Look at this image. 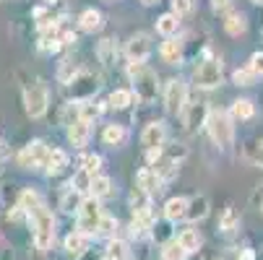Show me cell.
I'll return each instance as SVG.
<instances>
[{
    "label": "cell",
    "mask_w": 263,
    "mask_h": 260,
    "mask_svg": "<svg viewBox=\"0 0 263 260\" xmlns=\"http://www.w3.org/2000/svg\"><path fill=\"white\" fill-rule=\"evenodd\" d=\"M125 135H128V133H125V128L115 123V125H107V128H104L102 141H104L107 146H120V143L125 141Z\"/></svg>",
    "instance_id": "cell-28"
},
{
    "label": "cell",
    "mask_w": 263,
    "mask_h": 260,
    "mask_svg": "<svg viewBox=\"0 0 263 260\" xmlns=\"http://www.w3.org/2000/svg\"><path fill=\"white\" fill-rule=\"evenodd\" d=\"M255 164H258V167H263V141H258V143H255Z\"/></svg>",
    "instance_id": "cell-38"
},
{
    "label": "cell",
    "mask_w": 263,
    "mask_h": 260,
    "mask_svg": "<svg viewBox=\"0 0 263 260\" xmlns=\"http://www.w3.org/2000/svg\"><path fill=\"white\" fill-rule=\"evenodd\" d=\"M24 107H26V115H29L31 120H40V117L47 112L50 94H47V86H45L42 81L26 86V91H24Z\"/></svg>",
    "instance_id": "cell-5"
},
{
    "label": "cell",
    "mask_w": 263,
    "mask_h": 260,
    "mask_svg": "<svg viewBox=\"0 0 263 260\" xmlns=\"http://www.w3.org/2000/svg\"><path fill=\"white\" fill-rule=\"evenodd\" d=\"M193 11V0H172V11L170 13H175L177 18L180 16H187Z\"/></svg>",
    "instance_id": "cell-34"
},
{
    "label": "cell",
    "mask_w": 263,
    "mask_h": 260,
    "mask_svg": "<svg viewBox=\"0 0 263 260\" xmlns=\"http://www.w3.org/2000/svg\"><path fill=\"white\" fill-rule=\"evenodd\" d=\"M45 206V201H42V195L36 193V190H21V195H18V208H24V213H34L36 208H42Z\"/></svg>",
    "instance_id": "cell-21"
},
{
    "label": "cell",
    "mask_w": 263,
    "mask_h": 260,
    "mask_svg": "<svg viewBox=\"0 0 263 260\" xmlns=\"http://www.w3.org/2000/svg\"><path fill=\"white\" fill-rule=\"evenodd\" d=\"M253 115H255V104L250 99H235L230 107V117L235 120H250Z\"/></svg>",
    "instance_id": "cell-25"
},
{
    "label": "cell",
    "mask_w": 263,
    "mask_h": 260,
    "mask_svg": "<svg viewBox=\"0 0 263 260\" xmlns=\"http://www.w3.org/2000/svg\"><path fill=\"white\" fill-rule=\"evenodd\" d=\"M148 55H152V39H148V34L138 31L125 42V57L130 63H146Z\"/></svg>",
    "instance_id": "cell-8"
},
{
    "label": "cell",
    "mask_w": 263,
    "mask_h": 260,
    "mask_svg": "<svg viewBox=\"0 0 263 260\" xmlns=\"http://www.w3.org/2000/svg\"><path fill=\"white\" fill-rule=\"evenodd\" d=\"M237 227V213H235V208H227L221 213V218H219V229L221 232H232Z\"/></svg>",
    "instance_id": "cell-33"
},
{
    "label": "cell",
    "mask_w": 263,
    "mask_h": 260,
    "mask_svg": "<svg viewBox=\"0 0 263 260\" xmlns=\"http://www.w3.org/2000/svg\"><path fill=\"white\" fill-rule=\"evenodd\" d=\"M79 24H81V29H84V31H89V34H94V31H99V29L104 26L102 13H99L97 8H86V11L79 16Z\"/></svg>",
    "instance_id": "cell-22"
},
{
    "label": "cell",
    "mask_w": 263,
    "mask_h": 260,
    "mask_svg": "<svg viewBox=\"0 0 263 260\" xmlns=\"http://www.w3.org/2000/svg\"><path fill=\"white\" fill-rule=\"evenodd\" d=\"M157 31H159L162 36H167V39H172V36L180 31V18H177L175 13L159 16V18H157Z\"/></svg>",
    "instance_id": "cell-24"
},
{
    "label": "cell",
    "mask_w": 263,
    "mask_h": 260,
    "mask_svg": "<svg viewBox=\"0 0 263 260\" xmlns=\"http://www.w3.org/2000/svg\"><path fill=\"white\" fill-rule=\"evenodd\" d=\"M89 138H91V123L79 117L76 123L68 125V141L73 143V148H84L89 143Z\"/></svg>",
    "instance_id": "cell-13"
},
{
    "label": "cell",
    "mask_w": 263,
    "mask_h": 260,
    "mask_svg": "<svg viewBox=\"0 0 263 260\" xmlns=\"http://www.w3.org/2000/svg\"><path fill=\"white\" fill-rule=\"evenodd\" d=\"M115 229H118V218L115 216H102L99 227H97V234L99 237H115Z\"/></svg>",
    "instance_id": "cell-32"
},
{
    "label": "cell",
    "mask_w": 263,
    "mask_h": 260,
    "mask_svg": "<svg viewBox=\"0 0 263 260\" xmlns=\"http://www.w3.org/2000/svg\"><path fill=\"white\" fill-rule=\"evenodd\" d=\"M29 218H31V237H34L36 250L47 252L55 242V216H52V211L47 206H42V208H36Z\"/></svg>",
    "instance_id": "cell-2"
},
{
    "label": "cell",
    "mask_w": 263,
    "mask_h": 260,
    "mask_svg": "<svg viewBox=\"0 0 263 260\" xmlns=\"http://www.w3.org/2000/svg\"><path fill=\"white\" fill-rule=\"evenodd\" d=\"M102 206H99V201L97 198H84L81 201V206H79V211H76V221H79V229L76 232H81V234H86V237H91V234H97V227H99V221H102Z\"/></svg>",
    "instance_id": "cell-4"
},
{
    "label": "cell",
    "mask_w": 263,
    "mask_h": 260,
    "mask_svg": "<svg viewBox=\"0 0 263 260\" xmlns=\"http://www.w3.org/2000/svg\"><path fill=\"white\" fill-rule=\"evenodd\" d=\"M143 6H154V3H159V0H141Z\"/></svg>",
    "instance_id": "cell-40"
},
{
    "label": "cell",
    "mask_w": 263,
    "mask_h": 260,
    "mask_svg": "<svg viewBox=\"0 0 263 260\" xmlns=\"http://www.w3.org/2000/svg\"><path fill=\"white\" fill-rule=\"evenodd\" d=\"M224 31H227L230 36H242L248 31V18L237 11H230L227 16H224Z\"/></svg>",
    "instance_id": "cell-18"
},
{
    "label": "cell",
    "mask_w": 263,
    "mask_h": 260,
    "mask_svg": "<svg viewBox=\"0 0 263 260\" xmlns=\"http://www.w3.org/2000/svg\"><path fill=\"white\" fill-rule=\"evenodd\" d=\"M65 167H68V154L60 151V148H50L47 159H45V172L52 177V174H60Z\"/></svg>",
    "instance_id": "cell-17"
},
{
    "label": "cell",
    "mask_w": 263,
    "mask_h": 260,
    "mask_svg": "<svg viewBox=\"0 0 263 260\" xmlns=\"http://www.w3.org/2000/svg\"><path fill=\"white\" fill-rule=\"evenodd\" d=\"M187 107V86L177 78L167 81L164 86V109L170 115H182Z\"/></svg>",
    "instance_id": "cell-7"
},
{
    "label": "cell",
    "mask_w": 263,
    "mask_h": 260,
    "mask_svg": "<svg viewBox=\"0 0 263 260\" xmlns=\"http://www.w3.org/2000/svg\"><path fill=\"white\" fill-rule=\"evenodd\" d=\"M81 201H84V195H81V193L68 190V193L60 198V208H63L65 213H76V211H79V206H81Z\"/></svg>",
    "instance_id": "cell-29"
},
{
    "label": "cell",
    "mask_w": 263,
    "mask_h": 260,
    "mask_svg": "<svg viewBox=\"0 0 263 260\" xmlns=\"http://www.w3.org/2000/svg\"><path fill=\"white\" fill-rule=\"evenodd\" d=\"M63 245H65V250H68L70 255H76V257H79L81 252H86V250H89V237H86V234H81V232H70V234L65 237V242H63Z\"/></svg>",
    "instance_id": "cell-23"
},
{
    "label": "cell",
    "mask_w": 263,
    "mask_h": 260,
    "mask_svg": "<svg viewBox=\"0 0 263 260\" xmlns=\"http://www.w3.org/2000/svg\"><path fill=\"white\" fill-rule=\"evenodd\" d=\"M133 91H128V89H115L109 94V107L112 109H128L130 104H133Z\"/></svg>",
    "instance_id": "cell-26"
},
{
    "label": "cell",
    "mask_w": 263,
    "mask_h": 260,
    "mask_svg": "<svg viewBox=\"0 0 263 260\" xmlns=\"http://www.w3.org/2000/svg\"><path fill=\"white\" fill-rule=\"evenodd\" d=\"M128 73H130V78H133V96L138 102H146V104H152L159 94V78H157V73L152 68H146L143 63H130L128 65Z\"/></svg>",
    "instance_id": "cell-1"
},
{
    "label": "cell",
    "mask_w": 263,
    "mask_h": 260,
    "mask_svg": "<svg viewBox=\"0 0 263 260\" xmlns=\"http://www.w3.org/2000/svg\"><path fill=\"white\" fill-rule=\"evenodd\" d=\"M47 151H50V148H47L42 141H31L29 146H24V151L18 154V164H21V167H26V169L45 167Z\"/></svg>",
    "instance_id": "cell-9"
},
{
    "label": "cell",
    "mask_w": 263,
    "mask_h": 260,
    "mask_svg": "<svg viewBox=\"0 0 263 260\" xmlns=\"http://www.w3.org/2000/svg\"><path fill=\"white\" fill-rule=\"evenodd\" d=\"M253 3H255V6H263V0H253Z\"/></svg>",
    "instance_id": "cell-41"
},
{
    "label": "cell",
    "mask_w": 263,
    "mask_h": 260,
    "mask_svg": "<svg viewBox=\"0 0 263 260\" xmlns=\"http://www.w3.org/2000/svg\"><path fill=\"white\" fill-rule=\"evenodd\" d=\"M136 185H138V190H143L148 198L157 195V193L162 190V179L152 172V167H143V169H138V174H136Z\"/></svg>",
    "instance_id": "cell-12"
},
{
    "label": "cell",
    "mask_w": 263,
    "mask_h": 260,
    "mask_svg": "<svg viewBox=\"0 0 263 260\" xmlns=\"http://www.w3.org/2000/svg\"><path fill=\"white\" fill-rule=\"evenodd\" d=\"M125 260H130V257H125Z\"/></svg>",
    "instance_id": "cell-44"
},
{
    "label": "cell",
    "mask_w": 263,
    "mask_h": 260,
    "mask_svg": "<svg viewBox=\"0 0 263 260\" xmlns=\"http://www.w3.org/2000/svg\"><path fill=\"white\" fill-rule=\"evenodd\" d=\"M175 239H177V245H180L187 255H191V252H198L201 245H203V237L198 234V229H182Z\"/></svg>",
    "instance_id": "cell-16"
},
{
    "label": "cell",
    "mask_w": 263,
    "mask_h": 260,
    "mask_svg": "<svg viewBox=\"0 0 263 260\" xmlns=\"http://www.w3.org/2000/svg\"><path fill=\"white\" fill-rule=\"evenodd\" d=\"M99 167H102V156H99V154H89V156L84 159V167H81V169H86L89 174H97Z\"/></svg>",
    "instance_id": "cell-35"
},
{
    "label": "cell",
    "mask_w": 263,
    "mask_h": 260,
    "mask_svg": "<svg viewBox=\"0 0 263 260\" xmlns=\"http://www.w3.org/2000/svg\"><path fill=\"white\" fill-rule=\"evenodd\" d=\"M260 211H263V206H260Z\"/></svg>",
    "instance_id": "cell-45"
},
{
    "label": "cell",
    "mask_w": 263,
    "mask_h": 260,
    "mask_svg": "<svg viewBox=\"0 0 263 260\" xmlns=\"http://www.w3.org/2000/svg\"><path fill=\"white\" fill-rule=\"evenodd\" d=\"M187 252L177 245V239H170L164 247H162V260H185Z\"/></svg>",
    "instance_id": "cell-30"
},
{
    "label": "cell",
    "mask_w": 263,
    "mask_h": 260,
    "mask_svg": "<svg viewBox=\"0 0 263 260\" xmlns=\"http://www.w3.org/2000/svg\"><path fill=\"white\" fill-rule=\"evenodd\" d=\"M185 133H198L201 128H206V117H209V107L203 102L198 104H191V107H185Z\"/></svg>",
    "instance_id": "cell-10"
},
{
    "label": "cell",
    "mask_w": 263,
    "mask_h": 260,
    "mask_svg": "<svg viewBox=\"0 0 263 260\" xmlns=\"http://www.w3.org/2000/svg\"><path fill=\"white\" fill-rule=\"evenodd\" d=\"M109 3H115V0H109Z\"/></svg>",
    "instance_id": "cell-42"
},
{
    "label": "cell",
    "mask_w": 263,
    "mask_h": 260,
    "mask_svg": "<svg viewBox=\"0 0 263 260\" xmlns=\"http://www.w3.org/2000/svg\"><path fill=\"white\" fill-rule=\"evenodd\" d=\"M164 138H167V128L164 123H148L141 133V146L146 151H154V148H162L164 146Z\"/></svg>",
    "instance_id": "cell-11"
},
{
    "label": "cell",
    "mask_w": 263,
    "mask_h": 260,
    "mask_svg": "<svg viewBox=\"0 0 263 260\" xmlns=\"http://www.w3.org/2000/svg\"><path fill=\"white\" fill-rule=\"evenodd\" d=\"M159 55H162V60H164V63L177 65V63L182 60V42H177L175 36H172V39H167V42H162Z\"/></svg>",
    "instance_id": "cell-19"
},
{
    "label": "cell",
    "mask_w": 263,
    "mask_h": 260,
    "mask_svg": "<svg viewBox=\"0 0 263 260\" xmlns=\"http://www.w3.org/2000/svg\"><path fill=\"white\" fill-rule=\"evenodd\" d=\"M206 130L211 135V141L221 148V151H227L235 141V125H232V117L230 112H224V109H209V117H206Z\"/></svg>",
    "instance_id": "cell-3"
},
{
    "label": "cell",
    "mask_w": 263,
    "mask_h": 260,
    "mask_svg": "<svg viewBox=\"0 0 263 260\" xmlns=\"http://www.w3.org/2000/svg\"><path fill=\"white\" fill-rule=\"evenodd\" d=\"M240 260H255V252H253V250H242Z\"/></svg>",
    "instance_id": "cell-39"
},
{
    "label": "cell",
    "mask_w": 263,
    "mask_h": 260,
    "mask_svg": "<svg viewBox=\"0 0 263 260\" xmlns=\"http://www.w3.org/2000/svg\"><path fill=\"white\" fill-rule=\"evenodd\" d=\"M91 179H94V174H89L86 169H79L76 174H73V179H70V190H76V193L86 195L89 188H91Z\"/></svg>",
    "instance_id": "cell-27"
},
{
    "label": "cell",
    "mask_w": 263,
    "mask_h": 260,
    "mask_svg": "<svg viewBox=\"0 0 263 260\" xmlns=\"http://www.w3.org/2000/svg\"><path fill=\"white\" fill-rule=\"evenodd\" d=\"M50 3H55V0H50Z\"/></svg>",
    "instance_id": "cell-43"
},
{
    "label": "cell",
    "mask_w": 263,
    "mask_h": 260,
    "mask_svg": "<svg viewBox=\"0 0 263 260\" xmlns=\"http://www.w3.org/2000/svg\"><path fill=\"white\" fill-rule=\"evenodd\" d=\"M193 84L198 86V89H216L219 84H221V60L219 57H206V60H201L198 65H196V70H193Z\"/></svg>",
    "instance_id": "cell-6"
},
{
    "label": "cell",
    "mask_w": 263,
    "mask_h": 260,
    "mask_svg": "<svg viewBox=\"0 0 263 260\" xmlns=\"http://www.w3.org/2000/svg\"><path fill=\"white\" fill-rule=\"evenodd\" d=\"M89 193H91V198L102 201V198H107V195H112V193H115V188H112V179H109L107 174H94Z\"/></svg>",
    "instance_id": "cell-20"
},
{
    "label": "cell",
    "mask_w": 263,
    "mask_h": 260,
    "mask_svg": "<svg viewBox=\"0 0 263 260\" xmlns=\"http://www.w3.org/2000/svg\"><path fill=\"white\" fill-rule=\"evenodd\" d=\"M211 8H214L216 13H224V16H227V13L232 11V0H211Z\"/></svg>",
    "instance_id": "cell-37"
},
{
    "label": "cell",
    "mask_w": 263,
    "mask_h": 260,
    "mask_svg": "<svg viewBox=\"0 0 263 260\" xmlns=\"http://www.w3.org/2000/svg\"><path fill=\"white\" fill-rule=\"evenodd\" d=\"M209 208H211L209 198H206V195H196V198L187 201L185 218H187V221H203V218L209 216Z\"/></svg>",
    "instance_id": "cell-14"
},
{
    "label": "cell",
    "mask_w": 263,
    "mask_h": 260,
    "mask_svg": "<svg viewBox=\"0 0 263 260\" xmlns=\"http://www.w3.org/2000/svg\"><path fill=\"white\" fill-rule=\"evenodd\" d=\"M185 208H187V198H182V195L170 198L164 203V218L170 221V224H177V221L185 218Z\"/></svg>",
    "instance_id": "cell-15"
},
{
    "label": "cell",
    "mask_w": 263,
    "mask_h": 260,
    "mask_svg": "<svg viewBox=\"0 0 263 260\" xmlns=\"http://www.w3.org/2000/svg\"><path fill=\"white\" fill-rule=\"evenodd\" d=\"M255 78H258V76H255L248 65H245V68H237V70L232 73V84H235V86H253Z\"/></svg>",
    "instance_id": "cell-31"
},
{
    "label": "cell",
    "mask_w": 263,
    "mask_h": 260,
    "mask_svg": "<svg viewBox=\"0 0 263 260\" xmlns=\"http://www.w3.org/2000/svg\"><path fill=\"white\" fill-rule=\"evenodd\" d=\"M248 68L255 73V76H263V52H253L248 60Z\"/></svg>",
    "instance_id": "cell-36"
}]
</instances>
